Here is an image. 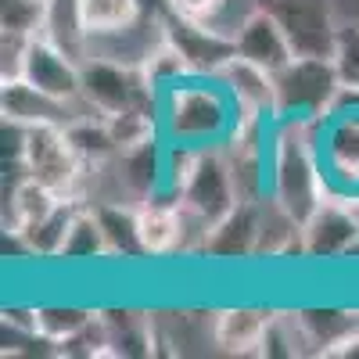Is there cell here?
<instances>
[{
	"mask_svg": "<svg viewBox=\"0 0 359 359\" xmlns=\"http://www.w3.org/2000/svg\"><path fill=\"white\" fill-rule=\"evenodd\" d=\"M233 97L216 76H191L158 94V130L169 144L191 147H223L237 130Z\"/></svg>",
	"mask_w": 359,
	"mask_h": 359,
	"instance_id": "1",
	"label": "cell"
},
{
	"mask_svg": "<svg viewBox=\"0 0 359 359\" xmlns=\"http://www.w3.org/2000/svg\"><path fill=\"white\" fill-rule=\"evenodd\" d=\"M22 165H25L29 176L40 180V184L50 187L54 194L83 201V191H86V162L76 155V147H72L65 126H57V123L25 126V137H22Z\"/></svg>",
	"mask_w": 359,
	"mask_h": 359,
	"instance_id": "2",
	"label": "cell"
},
{
	"mask_svg": "<svg viewBox=\"0 0 359 359\" xmlns=\"http://www.w3.org/2000/svg\"><path fill=\"white\" fill-rule=\"evenodd\" d=\"M273 86H277L273 118H323L334 90L341 86V76L331 57L298 54L291 65H284L273 76Z\"/></svg>",
	"mask_w": 359,
	"mask_h": 359,
	"instance_id": "3",
	"label": "cell"
},
{
	"mask_svg": "<svg viewBox=\"0 0 359 359\" xmlns=\"http://www.w3.org/2000/svg\"><path fill=\"white\" fill-rule=\"evenodd\" d=\"M83 101L101 115H115L126 108L158 111V94L147 86L140 69L94 57V54L83 57Z\"/></svg>",
	"mask_w": 359,
	"mask_h": 359,
	"instance_id": "4",
	"label": "cell"
},
{
	"mask_svg": "<svg viewBox=\"0 0 359 359\" xmlns=\"http://www.w3.org/2000/svg\"><path fill=\"white\" fill-rule=\"evenodd\" d=\"M359 241V205L352 194L323 187L320 208L302 223L306 262H345Z\"/></svg>",
	"mask_w": 359,
	"mask_h": 359,
	"instance_id": "5",
	"label": "cell"
},
{
	"mask_svg": "<svg viewBox=\"0 0 359 359\" xmlns=\"http://www.w3.org/2000/svg\"><path fill=\"white\" fill-rule=\"evenodd\" d=\"M180 205H184L187 212L201 216L208 226L223 223L233 208L241 205L223 147H201V151H198V162H194V169H191V180L184 184Z\"/></svg>",
	"mask_w": 359,
	"mask_h": 359,
	"instance_id": "6",
	"label": "cell"
},
{
	"mask_svg": "<svg viewBox=\"0 0 359 359\" xmlns=\"http://www.w3.org/2000/svg\"><path fill=\"white\" fill-rule=\"evenodd\" d=\"M320 165L327 191L359 194V108L320 118Z\"/></svg>",
	"mask_w": 359,
	"mask_h": 359,
	"instance_id": "7",
	"label": "cell"
},
{
	"mask_svg": "<svg viewBox=\"0 0 359 359\" xmlns=\"http://www.w3.org/2000/svg\"><path fill=\"white\" fill-rule=\"evenodd\" d=\"M22 79L33 83L36 90L50 94L54 101H79L83 97V62L69 57L65 50H57L43 36H33L22 57Z\"/></svg>",
	"mask_w": 359,
	"mask_h": 359,
	"instance_id": "8",
	"label": "cell"
},
{
	"mask_svg": "<svg viewBox=\"0 0 359 359\" xmlns=\"http://www.w3.org/2000/svg\"><path fill=\"white\" fill-rule=\"evenodd\" d=\"M287 29L294 54H320L331 57L334 36H338V18L323 0H269L266 4Z\"/></svg>",
	"mask_w": 359,
	"mask_h": 359,
	"instance_id": "9",
	"label": "cell"
},
{
	"mask_svg": "<svg viewBox=\"0 0 359 359\" xmlns=\"http://www.w3.org/2000/svg\"><path fill=\"white\" fill-rule=\"evenodd\" d=\"M273 306H252V302H237V306H216L208 313V338L219 352L230 355H259L266 331L273 323Z\"/></svg>",
	"mask_w": 359,
	"mask_h": 359,
	"instance_id": "10",
	"label": "cell"
},
{
	"mask_svg": "<svg viewBox=\"0 0 359 359\" xmlns=\"http://www.w3.org/2000/svg\"><path fill=\"white\" fill-rule=\"evenodd\" d=\"M233 47H237V54H241V57L262 65L266 72H273V76L298 57L294 47H291L287 29L280 25V18L269 11L266 4H259V8L248 15V22L241 25V33H237Z\"/></svg>",
	"mask_w": 359,
	"mask_h": 359,
	"instance_id": "11",
	"label": "cell"
},
{
	"mask_svg": "<svg viewBox=\"0 0 359 359\" xmlns=\"http://www.w3.org/2000/svg\"><path fill=\"white\" fill-rule=\"evenodd\" d=\"M165 36L176 43V50L187 57V65L194 76H216L226 57L237 54L233 40L212 33L208 25L201 22H191V18H176V15H165Z\"/></svg>",
	"mask_w": 359,
	"mask_h": 359,
	"instance_id": "12",
	"label": "cell"
},
{
	"mask_svg": "<svg viewBox=\"0 0 359 359\" xmlns=\"http://www.w3.org/2000/svg\"><path fill=\"white\" fill-rule=\"evenodd\" d=\"M216 79L226 86V94L233 97L241 115H266L273 118V104H277V86H273V72H266L262 65L248 62V57L233 54L226 57V65L216 72Z\"/></svg>",
	"mask_w": 359,
	"mask_h": 359,
	"instance_id": "13",
	"label": "cell"
},
{
	"mask_svg": "<svg viewBox=\"0 0 359 359\" xmlns=\"http://www.w3.org/2000/svg\"><path fill=\"white\" fill-rule=\"evenodd\" d=\"M0 111L4 118L18 126H36V123H57V126H69L76 118V101H54L50 94L36 90L33 83L18 79H0Z\"/></svg>",
	"mask_w": 359,
	"mask_h": 359,
	"instance_id": "14",
	"label": "cell"
},
{
	"mask_svg": "<svg viewBox=\"0 0 359 359\" xmlns=\"http://www.w3.org/2000/svg\"><path fill=\"white\" fill-rule=\"evenodd\" d=\"M262 201H241L223 223H216L212 233H208V245H205L201 259H212V262H248V259H255Z\"/></svg>",
	"mask_w": 359,
	"mask_h": 359,
	"instance_id": "15",
	"label": "cell"
},
{
	"mask_svg": "<svg viewBox=\"0 0 359 359\" xmlns=\"http://www.w3.org/2000/svg\"><path fill=\"white\" fill-rule=\"evenodd\" d=\"M137 233L147 259H176L180 252V201L151 198L137 205Z\"/></svg>",
	"mask_w": 359,
	"mask_h": 359,
	"instance_id": "16",
	"label": "cell"
},
{
	"mask_svg": "<svg viewBox=\"0 0 359 359\" xmlns=\"http://www.w3.org/2000/svg\"><path fill=\"white\" fill-rule=\"evenodd\" d=\"M36 36H43L47 43L65 50L69 57H76V62H83V57L90 54V29H86L79 0H43Z\"/></svg>",
	"mask_w": 359,
	"mask_h": 359,
	"instance_id": "17",
	"label": "cell"
},
{
	"mask_svg": "<svg viewBox=\"0 0 359 359\" xmlns=\"http://www.w3.org/2000/svg\"><path fill=\"white\" fill-rule=\"evenodd\" d=\"M83 205H86V201L62 198V201H57L43 219H36L33 226L18 230L25 252L33 255V259H40V262H54L57 255H62L65 237H69V226H72V219H76V212H79ZM8 233H15V230H8Z\"/></svg>",
	"mask_w": 359,
	"mask_h": 359,
	"instance_id": "18",
	"label": "cell"
},
{
	"mask_svg": "<svg viewBox=\"0 0 359 359\" xmlns=\"http://www.w3.org/2000/svg\"><path fill=\"white\" fill-rule=\"evenodd\" d=\"M111 252H108V237H104V226L97 219V208L94 205H83L72 226H69V237H65V248L54 262L62 266H94V262H108Z\"/></svg>",
	"mask_w": 359,
	"mask_h": 359,
	"instance_id": "19",
	"label": "cell"
},
{
	"mask_svg": "<svg viewBox=\"0 0 359 359\" xmlns=\"http://www.w3.org/2000/svg\"><path fill=\"white\" fill-rule=\"evenodd\" d=\"M97 219L104 226L108 237V252L115 262H137L147 259L140 248V233H137V205H123V201H108V205H94Z\"/></svg>",
	"mask_w": 359,
	"mask_h": 359,
	"instance_id": "20",
	"label": "cell"
},
{
	"mask_svg": "<svg viewBox=\"0 0 359 359\" xmlns=\"http://www.w3.org/2000/svg\"><path fill=\"white\" fill-rule=\"evenodd\" d=\"M36 316V338L47 345H62L69 338H76L83 327L97 316V306H79V302H36L33 306Z\"/></svg>",
	"mask_w": 359,
	"mask_h": 359,
	"instance_id": "21",
	"label": "cell"
},
{
	"mask_svg": "<svg viewBox=\"0 0 359 359\" xmlns=\"http://www.w3.org/2000/svg\"><path fill=\"white\" fill-rule=\"evenodd\" d=\"M140 72H144L147 86H151L155 94H165L169 86H176V83H184V79L194 76L191 65H187V57L176 50V43H172L169 36H165L151 54H147V62L140 65Z\"/></svg>",
	"mask_w": 359,
	"mask_h": 359,
	"instance_id": "22",
	"label": "cell"
},
{
	"mask_svg": "<svg viewBox=\"0 0 359 359\" xmlns=\"http://www.w3.org/2000/svg\"><path fill=\"white\" fill-rule=\"evenodd\" d=\"M79 8H83L90 36L123 29V25H130V22H137L144 15L140 0H79Z\"/></svg>",
	"mask_w": 359,
	"mask_h": 359,
	"instance_id": "23",
	"label": "cell"
},
{
	"mask_svg": "<svg viewBox=\"0 0 359 359\" xmlns=\"http://www.w3.org/2000/svg\"><path fill=\"white\" fill-rule=\"evenodd\" d=\"M331 62H334L341 83L359 86V18H338V36H334Z\"/></svg>",
	"mask_w": 359,
	"mask_h": 359,
	"instance_id": "24",
	"label": "cell"
},
{
	"mask_svg": "<svg viewBox=\"0 0 359 359\" xmlns=\"http://www.w3.org/2000/svg\"><path fill=\"white\" fill-rule=\"evenodd\" d=\"M43 0H0V33L36 36Z\"/></svg>",
	"mask_w": 359,
	"mask_h": 359,
	"instance_id": "25",
	"label": "cell"
},
{
	"mask_svg": "<svg viewBox=\"0 0 359 359\" xmlns=\"http://www.w3.org/2000/svg\"><path fill=\"white\" fill-rule=\"evenodd\" d=\"M165 8H169V15H176V18L205 22V18H212V15L223 8V0H165Z\"/></svg>",
	"mask_w": 359,
	"mask_h": 359,
	"instance_id": "26",
	"label": "cell"
},
{
	"mask_svg": "<svg viewBox=\"0 0 359 359\" xmlns=\"http://www.w3.org/2000/svg\"><path fill=\"white\" fill-rule=\"evenodd\" d=\"M327 355H334V359H359V327H355V331H348Z\"/></svg>",
	"mask_w": 359,
	"mask_h": 359,
	"instance_id": "27",
	"label": "cell"
}]
</instances>
